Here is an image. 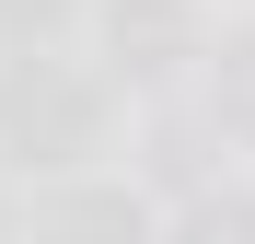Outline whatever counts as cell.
I'll use <instances>...</instances> for the list:
<instances>
[{"mask_svg":"<svg viewBox=\"0 0 255 244\" xmlns=\"http://www.w3.org/2000/svg\"><path fill=\"white\" fill-rule=\"evenodd\" d=\"M105 140V93L58 58H0V151L12 163H81Z\"/></svg>","mask_w":255,"mask_h":244,"instance_id":"1","label":"cell"},{"mask_svg":"<svg viewBox=\"0 0 255 244\" xmlns=\"http://www.w3.org/2000/svg\"><path fill=\"white\" fill-rule=\"evenodd\" d=\"M35 244H139V198L128 186H58V198H35Z\"/></svg>","mask_w":255,"mask_h":244,"instance_id":"2","label":"cell"},{"mask_svg":"<svg viewBox=\"0 0 255 244\" xmlns=\"http://www.w3.org/2000/svg\"><path fill=\"white\" fill-rule=\"evenodd\" d=\"M105 35H116L128 70H174L197 47V35H186V0H105Z\"/></svg>","mask_w":255,"mask_h":244,"instance_id":"3","label":"cell"},{"mask_svg":"<svg viewBox=\"0 0 255 244\" xmlns=\"http://www.w3.org/2000/svg\"><path fill=\"white\" fill-rule=\"evenodd\" d=\"M186 244H255V198H197V210H186Z\"/></svg>","mask_w":255,"mask_h":244,"instance_id":"4","label":"cell"},{"mask_svg":"<svg viewBox=\"0 0 255 244\" xmlns=\"http://www.w3.org/2000/svg\"><path fill=\"white\" fill-rule=\"evenodd\" d=\"M58 12H70V0H0V35H12V47H35Z\"/></svg>","mask_w":255,"mask_h":244,"instance_id":"5","label":"cell"},{"mask_svg":"<svg viewBox=\"0 0 255 244\" xmlns=\"http://www.w3.org/2000/svg\"><path fill=\"white\" fill-rule=\"evenodd\" d=\"M221 93H232V105H255V35H232V47H221Z\"/></svg>","mask_w":255,"mask_h":244,"instance_id":"6","label":"cell"},{"mask_svg":"<svg viewBox=\"0 0 255 244\" xmlns=\"http://www.w3.org/2000/svg\"><path fill=\"white\" fill-rule=\"evenodd\" d=\"M0 233H12V198H0Z\"/></svg>","mask_w":255,"mask_h":244,"instance_id":"7","label":"cell"}]
</instances>
